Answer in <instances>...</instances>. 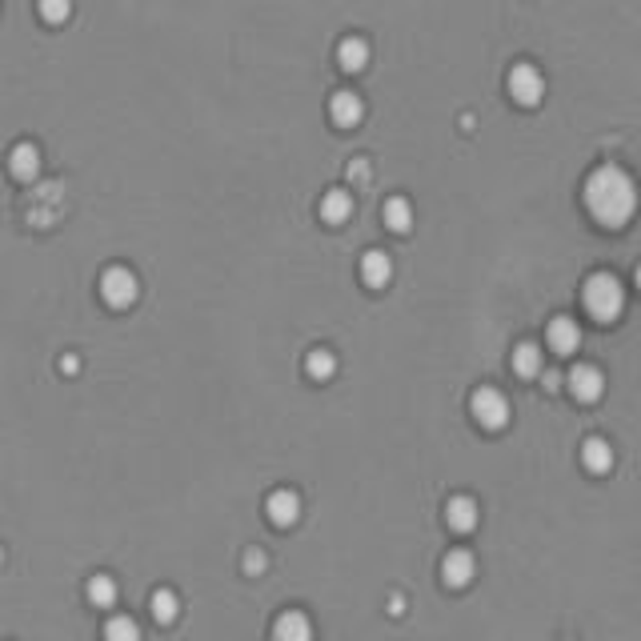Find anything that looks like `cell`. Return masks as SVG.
Masks as SVG:
<instances>
[{
    "label": "cell",
    "instance_id": "1",
    "mask_svg": "<svg viewBox=\"0 0 641 641\" xmlns=\"http://www.w3.org/2000/svg\"><path fill=\"white\" fill-rule=\"evenodd\" d=\"M585 209L602 229H626L637 212V185L621 165H597L585 181Z\"/></svg>",
    "mask_w": 641,
    "mask_h": 641
},
{
    "label": "cell",
    "instance_id": "2",
    "mask_svg": "<svg viewBox=\"0 0 641 641\" xmlns=\"http://www.w3.org/2000/svg\"><path fill=\"white\" fill-rule=\"evenodd\" d=\"M581 305H585V313L597 325H610L626 309V289H621V281L613 273H593L585 281V289H581Z\"/></svg>",
    "mask_w": 641,
    "mask_h": 641
},
{
    "label": "cell",
    "instance_id": "3",
    "mask_svg": "<svg viewBox=\"0 0 641 641\" xmlns=\"http://www.w3.org/2000/svg\"><path fill=\"white\" fill-rule=\"evenodd\" d=\"M136 293H141V285H136L133 269L113 264V269L100 273V301H105L108 309H128V305L136 301Z\"/></svg>",
    "mask_w": 641,
    "mask_h": 641
},
{
    "label": "cell",
    "instance_id": "4",
    "mask_svg": "<svg viewBox=\"0 0 641 641\" xmlns=\"http://www.w3.org/2000/svg\"><path fill=\"white\" fill-rule=\"evenodd\" d=\"M469 405H473L477 425H485V429H506V425H509V401H506V393L493 389V385L477 389Z\"/></svg>",
    "mask_w": 641,
    "mask_h": 641
},
{
    "label": "cell",
    "instance_id": "5",
    "mask_svg": "<svg viewBox=\"0 0 641 641\" xmlns=\"http://www.w3.org/2000/svg\"><path fill=\"white\" fill-rule=\"evenodd\" d=\"M509 97L517 100V105H525V108L541 105V97H545L541 68H537V65H513L509 68Z\"/></svg>",
    "mask_w": 641,
    "mask_h": 641
},
{
    "label": "cell",
    "instance_id": "6",
    "mask_svg": "<svg viewBox=\"0 0 641 641\" xmlns=\"http://www.w3.org/2000/svg\"><path fill=\"white\" fill-rule=\"evenodd\" d=\"M8 173H13L21 185L37 181V177H40V152H37V144H29V141L13 144V152H8Z\"/></svg>",
    "mask_w": 641,
    "mask_h": 641
},
{
    "label": "cell",
    "instance_id": "7",
    "mask_svg": "<svg viewBox=\"0 0 641 641\" xmlns=\"http://www.w3.org/2000/svg\"><path fill=\"white\" fill-rule=\"evenodd\" d=\"M545 341H550V349H553L558 357L577 353V345H581V329H577V321H574V317H553V321H550V329H545Z\"/></svg>",
    "mask_w": 641,
    "mask_h": 641
},
{
    "label": "cell",
    "instance_id": "8",
    "mask_svg": "<svg viewBox=\"0 0 641 641\" xmlns=\"http://www.w3.org/2000/svg\"><path fill=\"white\" fill-rule=\"evenodd\" d=\"M329 117H333V125H337V128H357V125H361V117H365L361 97H357V92H349V89L333 92V100H329Z\"/></svg>",
    "mask_w": 641,
    "mask_h": 641
},
{
    "label": "cell",
    "instance_id": "9",
    "mask_svg": "<svg viewBox=\"0 0 641 641\" xmlns=\"http://www.w3.org/2000/svg\"><path fill=\"white\" fill-rule=\"evenodd\" d=\"M473 574H477V561L469 550H453V553H446V561H441V577H446V585H453V589H465L469 581H473Z\"/></svg>",
    "mask_w": 641,
    "mask_h": 641
},
{
    "label": "cell",
    "instance_id": "10",
    "mask_svg": "<svg viewBox=\"0 0 641 641\" xmlns=\"http://www.w3.org/2000/svg\"><path fill=\"white\" fill-rule=\"evenodd\" d=\"M569 393H574L577 401H597L605 393V377L597 365H577L574 373H569Z\"/></svg>",
    "mask_w": 641,
    "mask_h": 641
},
{
    "label": "cell",
    "instance_id": "11",
    "mask_svg": "<svg viewBox=\"0 0 641 641\" xmlns=\"http://www.w3.org/2000/svg\"><path fill=\"white\" fill-rule=\"evenodd\" d=\"M264 513H269L273 525H293V521L301 517V498H297L293 489H277L264 501Z\"/></svg>",
    "mask_w": 641,
    "mask_h": 641
},
{
    "label": "cell",
    "instance_id": "12",
    "mask_svg": "<svg viewBox=\"0 0 641 641\" xmlns=\"http://www.w3.org/2000/svg\"><path fill=\"white\" fill-rule=\"evenodd\" d=\"M273 641H313V621L301 610H289L273 626Z\"/></svg>",
    "mask_w": 641,
    "mask_h": 641
},
{
    "label": "cell",
    "instance_id": "13",
    "mask_svg": "<svg viewBox=\"0 0 641 641\" xmlns=\"http://www.w3.org/2000/svg\"><path fill=\"white\" fill-rule=\"evenodd\" d=\"M361 281L369 289H385L393 281V261H389V253H381V249H369L361 256Z\"/></svg>",
    "mask_w": 641,
    "mask_h": 641
},
{
    "label": "cell",
    "instance_id": "14",
    "mask_svg": "<svg viewBox=\"0 0 641 641\" xmlns=\"http://www.w3.org/2000/svg\"><path fill=\"white\" fill-rule=\"evenodd\" d=\"M446 521H449V529H457V533H473L477 521H481V513H477V501H473V498H449Z\"/></svg>",
    "mask_w": 641,
    "mask_h": 641
},
{
    "label": "cell",
    "instance_id": "15",
    "mask_svg": "<svg viewBox=\"0 0 641 641\" xmlns=\"http://www.w3.org/2000/svg\"><path fill=\"white\" fill-rule=\"evenodd\" d=\"M353 217V196L345 189H329L321 196V221L325 225H345V221Z\"/></svg>",
    "mask_w": 641,
    "mask_h": 641
},
{
    "label": "cell",
    "instance_id": "16",
    "mask_svg": "<svg viewBox=\"0 0 641 641\" xmlns=\"http://www.w3.org/2000/svg\"><path fill=\"white\" fill-rule=\"evenodd\" d=\"M337 65L345 68V73H361V68L369 65V40L345 37V40L337 45Z\"/></svg>",
    "mask_w": 641,
    "mask_h": 641
},
{
    "label": "cell",
    "instance_id": "17",
    "mask_svg": "<svg viewBox=\"0 0 641 641\" xmlns=\"http://www.w3.org/2000/svg\"><path fill=\"white\" fill-rule=\"evenodd\" d=\"M581 465H585L589 473H610V469H613V449H610V441L589 437L585 446H581Z\"/></svg>",
    "mask_w": 641,
    "mask_h": 641
},
{
    "label": "cell",
    "instance_id": "18",
    "mask_svg": "<svg viewBox=\"0 0 641 641\" xmlns=\"http://www.w3.org/2000/svg\"><path fill=\"white\" fill-rule=\"evenodd\" d=\"M385 217V229H393V233H409L413 229V204L405 201V196H389L381 209Z\"/></svg>",
    "mask_w": 641,
    "mask_h": 641
},
{
    "label": "cell",
    "instance_id": "19",
    "mask_svg": "<svg viewBox=\"0 0 641 641\" xmlns=\"http://www.w3.org/2000/svg\"><path fill=\"white\" fill-rule=\"evenodd\" d=\"M513 373H517V377H537V373H541V349L533 345V341H521L517 349H513Z\"/></svg>",
    "mask_w": 641,
    "mask_h": 641
},
{
    "label": "cell",
    "instance_id": "20",
    "mask_svg": "<svg viewBox=\"0 0 641 641\" xmlns=\"http://www.w3.org/2000/svg\"><path fill=\"white\" fill-rule=\"evenodd\" d=\"M305 373H309L313 381H329L333 373H337V357H333L329 349H313V353L305 357Z\"/></svg>",
    "mask_w": 641,
    "mask_h": 641
},
{
    "label": "cell",
    "instance_id": "21",
    "mask_svg": "<svg viewBox=\"0 0 641 641\" xmlns=\"http://www.w3.org/2000/svg\"><path fill=\"white\" fill-rule=\"evenodd\" d=\"M89 602L92 605H117V577L97 574L89 581Z\"/></svg>",
    "mask_w": 641,
    "mask_h": 641
},
{
    "label": "cell",
    "instance_id": "22",
    "mask_svg": "<svg viewBox=\"0 0 641 641\" xmlns=\"http://www.w3.org/2000/svg\"><path fill=\"white\" fill-rule=\"evenodd\" d=\"M149 610H152V618H157V621H173L177 610H181V602H177L173 589H157V593H152V602H149Z\"/></svg>",
    "mask_w": 641,
    "mask_h": 641
},
{
    "label": "cell",
    "instance_id": "23",
    "mask_svg": "<svg viewBox=\"0 0 641 641\" xmlns=\"http://www.w3.org/2000/svg\"><path fill=\"white\" fill-rule=\"evenodd\" d=\"M105 641H141V629H136L133 618L117 613V618H108V626H105Z\"/></svg>",
    "mask_w": 641,
    "mask_h": 641
},
{
    "label": "cell",
    "instance_id": "24",
    "mask_svg": "<svg viewBox=\"0 0 641 641\" xmlns=\"http://www.w3.org/2000/svg\"><path fill=\"white\" fill-rule=\"evenodd\" d=\"M37 13L45 24H65L73 13V0H37Z\"/></svg>",
    "mask_w": 641,
    "mask_h": 641
},
{
    "label": "cell",
    "instance_id": "25",
    "mask_svg": "<svg viewBox=\"0 0 641 641\" xmlns=\"http://www.w3.org/2000/svg\"><path fill=\"white\" fill-rule=\"evenodd\" d=\"M264 569V553L261 550H249L245 553V574H261Z\"/></svg>",
    "mask_w": 641,
    "mask_h": 641
},
{
    "label": "cell",
    "instance_id": "26",
    "mask_svg": "<svg viewBox=\"0 0 641 641\" xmlns=\"http://www.w3.org/2000/svg\"><path fill=\"white\" fill-rule=\"evenodd\" d=\"M349 177H357V181L369 177V165H365V160H353V165H349Z\"/></svg>",
    "mask_w": 641,
    "mask_h": 641
},
{
    "label": "cell",
    "instance_id": "27",
    "mask_svg": "<svg viewBox=\"0 0 641 641\" xmlns=\"http://www.w3.org/2000/svg\"><path fill=\"white\" fill-rule=\"evenodd\" d=\"M389 610H393V613H405V602H401V597L393 593V597H389Z\"/></svg>",
    "mask_w": 641,
    "mask_h": 641
},
{
    "label": "cell",
    "instance_id": "28",
    "mask_svg": "<svg viewBox=\"0 0 641 641\" xmlns=\"http://www.w3.org/2000/svg\"><path fill=\"white\" fill-rule=\"evenodd\" d=\"M637 289H641V264H637Z\"/></svg>",
    "mask_w": 641,
    "mask_h": 641
},
{
    "label": "cell",
    "instance_id": "29",
    "mask_svg": "<svg viewBox=\"0 0 641 641\" xmlns=\"http://www.w3.org/2000/svg\"><path fill=\"white\" fill-rule=\"evenodd\" d=\"M0 561H4V553H0Z\"/></svg>",
    "mask_w": 641,
    "mask_h": 641
}]
</instances>
